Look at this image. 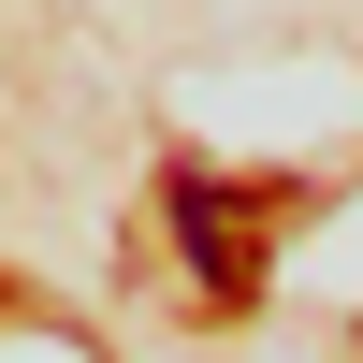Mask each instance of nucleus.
<instances>
[{
	"instance_id": "obj_1",
	"label": "nucleus",
	"mask_w": 363,
	"mask_h": 363,
	"mask_svg": "<svg viewBox=\"0 0 363 363\" xmlns=\"http://www.w3.org/2000/svg\"><path fill=\"white\" fill-rule=\"evenodd\" d=\"M174 233H189V262H203V291H247V247H233V203L203 189L189 160H174Z\"/></svg>"
}]
</instances>
